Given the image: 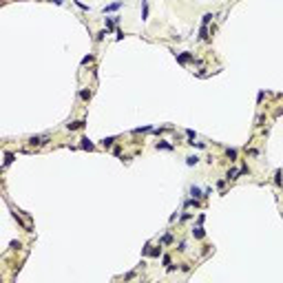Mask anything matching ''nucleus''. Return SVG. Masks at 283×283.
Wrapping results in <instances>:
<instances>
[{
    "label": "nucleus",
    "instance_id": "1",
    "mask_svg": "<svg viewBox=\"0 0 283 283\" xmlns=\"http://www.w3.org/2000/svg\"><path fill=\"white\" fill-rule=\"evenodd\" d=\"M47 142H49V135H33V137L29 139L31 146H42V144H47Z\"/></svg>",
    "mask_w": 283,
    "mask_h": 283
},
{
    "label": "nucleus",
    "instance_id": "2",
    "mask_svg": "<svg viewBox=\"0 0 283 283\" xmlns=\"http://www.w3.org/2000/svg\"><path fill=\"white\" fill-rule=\"evenodd\" d=\"M66 128L69 131H78V128H84V122L80 119V122H71V124H66Z\"/></svg>",
    "mask_w": 283,
    "mask_h": 283
},
{
    "label": "nucleus",
    "instance_id": "3",
    "mask_svg": "<svg viewBox=\"0 0 283 283\" xmlns=\"http://www.w3.org/2000/svg\"><path fill=\"white\" fill-rule=\"evenodd\" d=\"M177 60L181 62V64H186V62H190V60H193V55H190V53H181V55H177Z\"/></svg>",
    "mask_w": 283,
    "mask_h": 283
},
{
    "label": "nucleus",
    "instance_id": "4",
    "mask_svg": "<svg viewBox=\"0 0 283 283\" xmlns=\"http://www.w3.org/2000/svg\"><path fill=\"white\" fill-rule=\"evenodd\" d=\"M199 38H201V40H206V38H208V25H201V31H199Z\"/></svg>",
    "mask_w": 283,
    "mask_h": 283
},
{
    "label": "nucleus",
    "instance_id": "5",
    "mask_svg": "<svg viewBox=\"0 0 283 283\" xmlns=\"http://www.w3.org/2000/svg\"><path fill=\"white\" fill-rule=\"evenodd\" d=\"M119 7H122V2H113V5L104 7V13H106V11H115V9H119Z\"/></svg>",
    "mask_w": 283,
    "mask_h": 283
},
{
    "label": "nucleus",
    "instance_id": "6",
    "mask_svg": "<svg viewBox=\"0 0 283 283\" xmlns=\"http://www.w3.org/2000/svg\"><path fill=\"white\" fill-rule=\"evenodd\" d=\"M239 175H241V170H237V168H232V170H228V179H237Z\"/></svg>",
    "mask_w": 283,
    "mask_h": 283
},
{
    "label": "nucleus",
    "instance_id": "7",
    "mask_svg": "<svg viewBox=\"0 0 283 283\" xmlns=\"http://www.w3.org/2000/svg\"><path fill=\"white\" fill-rule=\"evenodd\" d=\"M197 162H199V157H197V155H190V157L186 159V164H188V166H195Z\"/></svg>",
    "mask_w": 283,
    "mask_h": 283
},
{
    "label": "nucleus",
    "instance_id": "8",
    "mask_svg": "<svg viewBox=\"0 0 283 283\" xmlns=\"http://www.w3.org/2000/svg\"><path fill=\"white\" fill-rule=\"evenodd\" d=\"M113 142H115V137H106V139H102V146L109 148V146H113Z\"/></svg>",
    "mask_w": 283,
    "mask_h": 283
},
{
    "label": "nucleus",
    "instance_id": "9",
    "mask_svg": "<svg viewBox=\"0 0 283 283\" xmlns=\"http://www.w3.org/2000/svg\"><path fill=\"white\" fill-rule=\"evenodd\" d=\"M82 148H86V150H93L95 146H93V144H91V142H89V139L84 137V139H82Z\"/></svg>",
    "mask_w": 283,
    "mask_h": 283
},
{
    "label": "nucleus",
    "instance_id": "10",
    "mask_svg": "<svg viewBox=\"0 0 283 283\" xmlns=\"http://www.w3.org/2000/svg\"><path fill=\"white\" fill-rule=\"evenodd\" d=\"M193 234H195L197 239H201V237H204V228H201V226H197V228L193 230Z\"/></svg>",
    "mask_w": 283,
    "mask_h": 283
},
{
    "label": "nucleus",
    "instance_id": "11",
    "mask_svg": "<svg viewBox=\"0 0 283 283\" xmlns=\"http://www.w3.org/2000/svg\"><path fill=\"white\" fill-rule=\"evenodd\" d=\"M190 195H193V197H197V199H199V197H204V195H201V190H199L197 186H193V188H190Z\"/></svg>",
    "mask_w": 283,
    "mask_h": 283
},
{
    "label": "nucleus",
    "instance_id": "12",
    "mask_svg": "<svg viewBox=\"0 0 283 283\" xmlns=\"http://www.w3.org/2000/svg\"><path fill=\"white\" fill-rule=\"evenodd\" d=\"M157 148H164V150H173V146L166 144V142H157Z\"/></svg>",
    "mask_w": 283,
    "mask_h": 283
},
{
    "label": "nucleus",
    "instance_id": "13",
    "mask_svg": "<svg viewBox=\"0 0 283 283\" xmlns=\"http://www.w3.org/2000/svg\"><path fill=\"white\" fill-rule=\"evenodd\" d=\"M5 157H7V159H5V166H9L11 162H13V153H7Z\"/></svg>",
    "mask_w": 283,
    "mask_h": 283
},
{
    "label": "nucleus",
    "instance_id": "14",
    "mask_svg": "<svg viewBox=\"0 0 283 283\" xmlns=\"http://www.w3.org/2000/svg\"><path fill=\"white\" fill-rule=\"evenodd\" d=\"M80 97H82V100H89L91 97V91H80Z\"/></svg>",
    "mask_w": 283,
    "mask_h": 283
},
{
    "label": "nucleus",
    "instance_id": "15",
    "mask_svg": "<svg viewBox=\"0 0 283 283\" xmlns=\"http://www.w3.org/2000/svg\"><path fill=\"white\" fill-rule=\"evenodd\" d=\"M228 157L234 159V157H237V150H234V148H228Z\"/></svg>",
    "mask_w": 283,
    "mask_h": 283
},
{
    "label": "nucleus",
    "instance_id": "16",
    "mask_svg": "<svg viewBox=\"0 0 283 283\" xmlns=\"http://www.w3.org/2000/svg\"><path fill=\"white\" fill-rule=\"evenodd\" d=\"M170 241H173V237H170V234H166V237L162 239V243H170Z\"/></svg>",
    "mask_w": 283,
    "mask_h": 283
},
{
    "label": "nucleus",
    "instance_id": "17",
    "mask_svg": "<svg viewBox=\"0 0 283 283\" xmlns=\"http://www.w3.org/2000/svg\"><path fill=\"white\" fill-rule=\"evenodd\" d=\"M210 18H212V13H206V16H204V25H208Z\"/></svg>",
    "mask_w": 283,
    "mask_h": 283
},
{
    "label": "nucleus",
    "instance_id": "18",
    "mask_svg": "<svg viewBox=\"0 0 283 283\" xmlns=\"http://www.w3.org/2000/svg\"><path fill=\"white\" fill-rule=\"evenodd\" d=\"M53 2H55V5H62V2H64V0H53Z\"/></svg>",
    "mask_w": 283,
    "mask_h": 283
}]
</instances>
